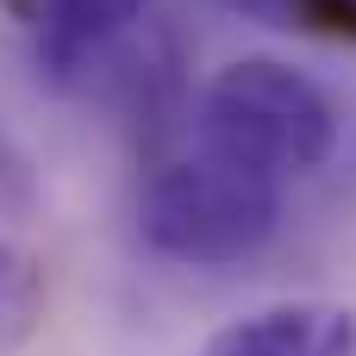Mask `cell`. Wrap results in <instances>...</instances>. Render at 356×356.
<instances>
[{"mask_svg":"<svg viewBox=\"0 0 356 356\" xmlns=\"http://www.w3.org/2000/svg\"><path fill=\"white\" fill-rule=\"evenodd\" d=\"M282 225V181L225 156L194 150L175 163H156V175L138 194V238L188 269H232L250 263Z\"/></svg>","mask_w":356,"mask_h":356,"instance_id":"6da1fadb","label":"cell"},{"mask_svg":"<svg viewBox=\"0 0 356 356\" xmlns=\"http://www.w3.org/2000/svg\"><path fill=\"white\" fill-rule=\"evenodd\" d=\"M200 144L275 181L313 175L338 144V113L313 75L275 56H238L200 88Z\"/></svg>","mask_w":356,"mask_h":356,"instance_id":"7a4b0ae2","label":"cell"},{"mask_svg":"<svg viewBox=\"0 0 356 356\" xmlns=\"http://www.w3.org/2000/svg\"><path fill=\"white\" fill-rule=\"evenodd\" d=\"M200 356H356V313L338 300H282L219 325Z\"/></svg>","mask_w":356,"mask_h":356,"instance_id":"3957f363","label":"cell"},{"mask_svg":"<svg viewBox=\"0 0 356 356\" xmlns=\"http://www.w3.org/2000/svg\"><path fill=\"white\" fill-rule=\"evenodd\" d=\"M144 6L150 0H38V56H50L56 75H75L119 31H131Z\"/></svg>","mask_w":356,"mask_h":356,"instance_id":"277c9868","label":"cell"},{"mask_svg":"<svg viewBox=\"0 0 356 356\" xmlns=\"http://www.w3.org/2000/svg\"><path fill=\"white\" fill-rule=\"evenodd\" d=\"M263 25H288V31H313V38H344L356 44V0H225Z\"/></svg>","mask_w":356,"mask_h":356,"instance_id":"5b68a950","label":"cell"},{"mask_svg":"<svg viewBox=\"0 0 356 356\" xmlns=\"http://www.w3.org/2000/svg\"><path fill=\"white\" fill-rule=\"evenodd\" d=\"M38 313H44V275L19 244L0 238V344H19L38 325Z\"/></svg>","mask_w":356,"mask_h":356,"instance_id":"8992f818","label":"cell"}]
</instances>
